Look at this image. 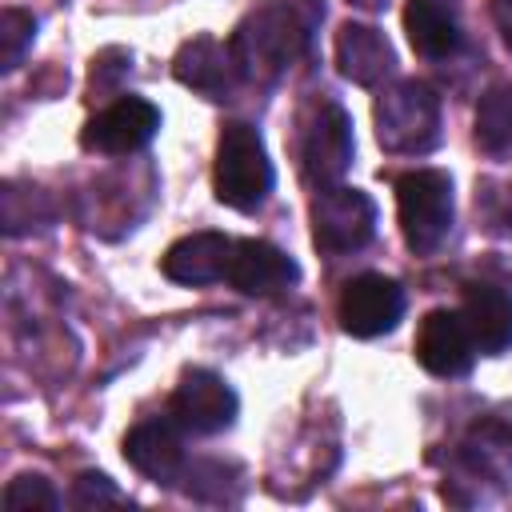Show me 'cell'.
I'll return each mask as SVG.
<instances>
[{"mask_svg":"<svg viewBox=\"0 0 512 512\" xmlns=\"http://www.w3.org/2000/svg\"><path fill=\"white\" fill-rule=\"evenodd\" d=\"M320 20L324 0H264L260 8H252L228 40L240 76L264 84L284 76L308 52Z\"/></svg>","mask_w":512,"mask_h":512,"instance_id":"obj_1","label":"cell"},{"mask_svg":"<svg viewBox=\"0 0 512 512\" xmlns=\"http://www.w3.org/2000/svg\"><path fill=\"white\" fill-rule=\"evenodd\" d=\"M272 180L276 176H272V160L264 152L260 132L244 120H228L216 140V168H212L216 200L236 212H252L272 192Z\"/></svg>","mask_w":512,"mask_h":512,"instance_id":"obj_2","label":"cell"},{"mask_svg":"<svg viewBox=\"0 0 512 512\" xmlns=\"http://www.w3.org/2000/svg\"><path fill=\"white\" fill-rule=\"evenodd\" d=\"M376 140L384 152L420 156L440 140V96L424 80H396L376 100Z\"/></svg>","mask_w":512,"mask_h":512,"instance_id":"obj_3","label":"cell"},{"mask_svg":"<svg viewBox=\"0 0 512 512\" xmlns=\"http://www.w3.org/2000/svg\"><path fill=\"white\" fill-rule=\"evenodd\" d=\"M396 216L404 244L416 256H428L444 244L452 228V180L440 168H416L396 180Z\"/></svg>","mask_w":512,"mask_h":512,"instance_id":"obj_4","label":"cell"},{"mask_svg":"<svg viewBox=\"0 0 512 512\" xmlns=\"http://www.w3.org/2000/svg\"><path fill=\"white\" fill-rule=\"evenodd\" d=\"M352 120L336 100H320L300 120V172L312 188L340 184L352 164Z\"/></svg>","mask_w":512,"mask_h":512,"instance_id":"obj_5","label":"cell"},{"mask_svg":"<svg viewBox=\"0 0 512 512\" xmlns=\"http://www.w3.org/2000/svg\"><path fill=\"white\" fill-rule=\"evenodd\" d=\"M372 236H376V204H372L368 192L344 188V184L316 188V200H312V240H316L320 252H328V256L360 252Z\"/></svg>","mask_w":512,"mask_h":512,"instance_id":"obj_6","label":"cell"},{"mask_svg":"<svg viewBox=\"0 0 512 512\" xmlns=\"http://www.w3.org/2000/svg\"><path fill=\"white\" fill-rule=\"evenodd\" d=\"M240 400L232 384L208 368H188L168 400V416L192 436H216L236 424Z\"/></svg>","mask_w":512,"mask_h":512,"instance_id":"obj_7","label":"cell"},{"mask_svg":"<svg viewBox=\"0 0 512 512\" xmlns=\"http://www.w3.org/2000/svg\"><path fill=\"white\" fill-rule=\"evenodd\" d=\"M400 316H404V288L384 272H364V276L348 280L340 292V304H336L340 328L356 340L392 332L400 324Z\"/></svg>","mask_w":512,"mask_h":512,"instance_id":"obj_8","label":"cell"},{"mask_svg":"<svg viewBox=\"0 0 512 512\" xmlns=\"http://www.w3.org/2000/svg\"><path fill=\"white\" fill-rule=\"evenodd\" d=\"M156 128H160V108L152 100L120 96L84 124L80 144L88 152H104V156H132L156 136Z\"/></svg>","mask_w":512,"mask_h":512,"instance_id":"obj_9","label":"cell"},{"mask_svg":"<svg viewBox=\"0 0 512 512\" xmlns=\"http://www.w3.org/2000/svg\"><path fill=\"white\" fill-rule=\"evenodd\" d=\"M416 360L428 376H440V380L464 376L476 360V340L468 332V320L448 308L428 312L416 328Z\"/></svg>","mask_w":512,"mask_h":512,"instance_id":"obj_10","label":"cell"},{"mask_svg":"<svg viewBox=\"0 0 512 512\" xmlns=\"http://www.w3.org/2000/svg\"><path fill=\"white\" fill-rule=\"evenodd\" d=\"M180 424L168 416V420H140L128 436H124V460L152 484H176L184 480V444H180Z\"/></svg>","mask_w":512,"mask_h":512,"instance_id":"obj_11","label":"cell"},{"mask_svg":"<svg viewBox=\"0 0 512 512\" xmlns=\"http://www.w3.org/2000/svg\"><path fill=\"white\" fill-rule=\"evenodd\" d=\"M456 468L464 480H444V492L456 484H504V476L512 472V424L484 416L468 428L460 452H456Z\"/></svg>","mask_w":512,"mask_h":512,"instance_id":"obj_12","label":"cell"},{"mask_svg":"<svg viewBox=\"0 0 512 512\" xmlns=\"http://www.w3.org/2000/svg\"><path fill=\"white\" fill-rule=\"evenodd\" d=\"M296 276H300L296 260L288 252H280L276 244H268V240H236L228 272H224V280L244 296L284 292L288 284H296Z\"/></svg>","mask_w":512,"mask_h":512,"instance_id":"obj_13","label":"cell"},{"mask_svg":"<svg viewBox=\"0 0 512 512\" xmlns=\"http://www.w3.org/2000/svg\"><path fill=\"white\" fill-rule=\"evenodd\" d=\"M172 72L184 88H192L208 100H224L240 80L232 48L220 44L216 36H192L188 44H180V52L172 60Z\"/></svg>","mask_w":512,"mask_h":512,"instance_id":"obj_14","label":"cell"},{"mask_svg":"<svg viewBox=\"0 0 512 512\" xmlns=\"http://www.w3.org/2000/svg\"><path fill=\"white\" fill-rule=\"evenodd\" d=\"M232 244L224 232H192L184 240H176L164 260H160V272L176 284H216L224 280L228 272V260H232Z\"/></svg>","mask_w":512,"mask_h":512,"instance_id":"obj_15","label":"cell"},{"mask_svg":"<svg viewBox=\"0 0 512 512\" xmlns=\"http://www.w3.org/2000/svg\"><path fill=\"white\" fill-rule=\"evenodd\" d=\"M404 32L416 56L448 60L460 48V0H408L404 4Z\"/></svg>","mask_w":512,"mask_h":512,"instance_id":"obj_16","label":"cell"},{"mask_svg":"<svg viewBox=\"0 0 512 512\" xmlns=\"http://www.w3.org/2000/svg\"><path fill=\"white\" fill-rule=\"evenodd\" d=\"M460 316L468 320V332L476 340V352L500 356L512 348V296L500 284H468Z\"/></svg>","mask_w":512,"mask_h":512,"instance_id":"obj_17","label":"cell"},{"mask_svg":"<svg viewBox=\"0 0 512 512\" xmlns=\"http://www.w3.org/2000/svg\"><path fill=\"white\" fill-rule=\"evenodd\" d=\"M336 68L344 80L372 88L392 72V44L372 24H340L336 32Z\"/></svg>","mask_w":512,"mask_h":512,"instance_id":"obj_18","label":"cell"},{"mask_svg":"<svg viewBox=\"0 0 512 512\" xmlns=\"http://www.w3.org/2000/svg\"><path fill=\"white\" fill-rule=\"evenodd\" d=\"M476 144L488 156L512 152V84H496L476 104Z\"/></svg>","mask_w":512,"mask_h":512,"instance_id":"obj_19","label":"cell"},{"mask_svg":"<svg viewBox=\"0 0 512 512\" xmlns=\"http://www.w3.org/2000/svg\"><path fill=\"white\" fill-rule=\"evenodd\" d=\"M4 508L8 512H52V508H60V496L40 472H20L4 488Z\"/></svg>","mask_w":512,"mask_h":512,"instance_id":"obj_20","label":"cell"},{"mask_svg":"<svg viewBox=\"0 0 512 512\" xmlns=\"http://www.w3.org/2000/svg\"><path fill=\"white\" fill-rule=\"evenodd\" d=\"M32 40H36V20L20 8H4V16H0V68L4 72L20 68Z\"/></svg>","mask_w":512,"mask_h":512,"instance_id":"obj_21","label":"cell"},{"mask_svg":"<svg viewBox=\"0 0 512 512\" xmlns=\"http://www.w3.org/2000/svg\"><path fill=\"white\" fill-rule=\"evenodd\" d=\"M132 68V52L124 48H104L96 60H92V96H104L112 88H120L124 72Z\"/></svg>","mask_w":512,"mask_h":512,"instance_id":"obj_22","label":"cell"},{"mask_svg":"<svg viewBox=\"0 0 512 512\" xmlns=\"http://www.w3.org/2000/svg\"><path fill=\"white\" fill-rule=\"evenodd\" d=\"M124 492L104 476V472H80L72 480V504L76 508H92V504H120Z\"/></svg>","mask_w":512,"mask_h":512,"instance_id":"obj_23","label":"cell"},{"mask_svg":"<svg viewBox=\"0 0 512 512\" xmlns=\"http://www.w3.org/2000/svg\"><path fill=\"white\" fill-rule=\"evenodd\" d=\"M492 20H496V32H500L504 48L512 52V0H492Z\"/></svg>","mask_w":512,"mask_h":512,"instance_id":"obj_24","label":"cell"},{"mask_svg":"<svg viewBox=\"0 0 512 512\" xmlns=\"http://www.w3.org/2000/svg\"><path fill=\"white\" fill-rule=\"evenodd\" d=\"M352 4H360V8H384V0H352Z\"/></svg>","mask_w":512,"mask_h":512,"instance_id":"obj_25","label":"cell"}]
</instances>
